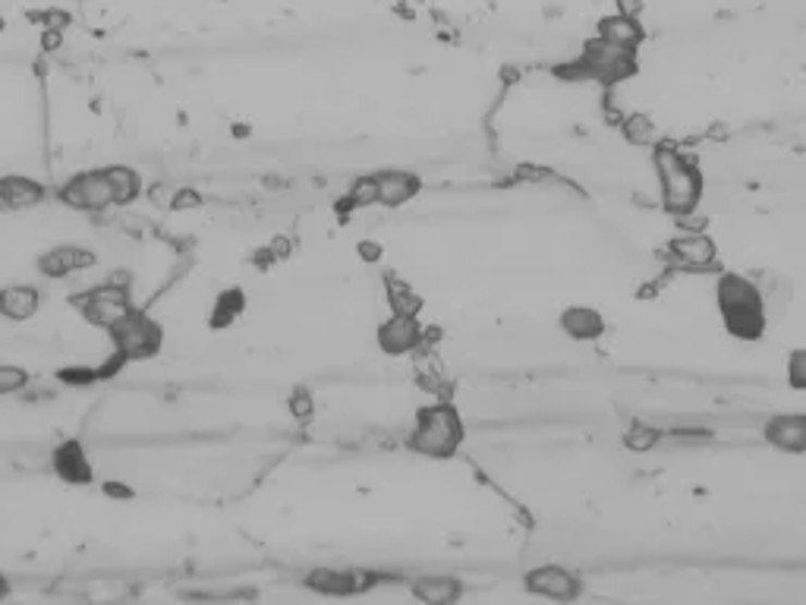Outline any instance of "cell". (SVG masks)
Segmentation results:
<instances>
[{"mask_svg": "<svg viewBox=\"0 0 806 605\" xmlns=\"http://www.w3.org/2000/svg\"><path fill=\"white\" fill-rule=\"evenodd\" d=\"M668 250H671V259L684 268H693V271H706L719 262V246L709 233H681L668 243Z\"/></svg>", "mask_w": 806, "mask_h": 605, "instance_id": "obj_10", "label": "cell"}, {"mask_svg": "<svg viewBox=\"0 0 806 605\" xmlns=\"http://www.w3.org/2000/svg\"><path fill=\"white\" fill-rule=\"evenodd\" d=\"M558 73H564L561 80H589L604 88H614L639 73V51L608 45L602 38H589L583 41L579 55Z\"/></svg>", "mask_w": 806, "mask_h": 605, "instance_id": "obj_4", "label": "cell"}, {"mask_svg": "<svg viewBox=\"0 0 806 605\" xmlns=\"http://www.w3.org/2000/svg\"><path fill=\"white\" fill-rule=\"evenodd\" d=\"M63 45V29H41V51H58Z\"/></svg>", "mask_w": 806, "mask_h": 605, "instance_id": "obj_30", "label": "cell"}, {"mask_svg": "<svg viewBox=\"0 0 806 605\" xmlns=\"http://www.w3.org/2000/svg\"><path fill=\"white\" fill-rule=\"evenodd\" d=\"M48 196V190L32 180V177H0V211H23V208H35Z\"/></svg>", "mask_w": 806, "mask_h": 605, "instance_id": "obj_18", "label": "cell"}, {"mask_svg": "<svg viewBox=\"0 0 806 605\" xmlns=\"http://www.w3.org/2000/svg\"><path fill=\"white\" fill-rule=\"evenodd\" d=\"M466 441V426H463L461 410L454 403L438 401L423 407L416 413L413 433L406 438L410 451L429 458V461H448L461 451Z\"/></svg>", "mask_w": 806, "mask_h": 605, "instance_id": "obj_3", "label": "cell"}, {"mask_svg": "<svg viewBox=\"0 0 806 605\" xmlns=\"http://www.w3.org/2000/svg\"><path fill=\"white\" fill-rule=\"evenodd\" d=\"M346 202L353 208H369V205H378V183H375V173L369 177H356L350 193H346Z\"/></svg>", "mask_w": 806, "mask_h": 605, "instance_id": "obj_25", "label": "cell"}, {"mask_svg": "<svg viewBox=\"0 0 806 605\" xmlns=\"http://www.w3.org/2000/svg\"><path fill=\"white\" fill-rule=\"evenodd\" d=\"M243 290H228V293H221L218 297V303H215V318H211V325H231L233 318H236V313H243Z\"/></svg>", "mask_w": 806, "mask_h": 605, "instance_id": "obj_24", "label": "cell"}, {"mask_svg": "<svg viewBox=\"0 0 806 605\" xmlns=\"http://www.w3.org/2000/svg\"><path fill=\"white\" fill-rule=\"evenodd\" d=\"M596 38H602L608 45L627 48V51H639L646 41V29L639 23V16H627V13H608L596 23Z\"/></svg>", "mask_w": 806, "mask_h": 605, "instance_id": "obj_15", "label": "cell"}, {"mask_svg": "<svg viewBox=\"0 0 806 605\" xmlns=\"http://www.w3.org/2000/svg\"><path fill=\"white\" fill-rule=\"evenodd\" d=\"M202 202L199 193H193V190H176L173 193V208H196Z\"/></svg>", "mask_w": 806, "mask_h": 605, "instance_id": "obj_31", "label": "cell"}, {"mask_svg": "<svg viewBox=\"0 0 806 605\" xmlns=\"http://www.w3.org/2000/svg\"><path fill=\"white\" fill-rule=\"evenodd\" d=\"M83 3H86V0H83Z\"/></svg>", "mask_w": 806, "mask_h": 605, "instance_id": "obj_36", "label": "cell"}, {"mask_svg": "<svg viewBox=\"0 0 806 605\" xmlns=\"http://www.w3.org/2000/svg\"><path fill=\"white\" fill-rule=\"evenodd\" d=\"M375 341L381 347V353L388 356H403V353H413L419 350L426 341V328L419 316H403V313H391L378 325V335Z\"/></svg>", "mask_w": 806, "mask_h": 605, "instance_id": "obj_9", "label": "cell"}, {"mask_svg": "<svg viewBox=\"0 0 806 605\" xmlns=\"http://www.w3.org/2000/svg\"><path fill=\"white\" fill-rule=\"evenodd\" d=\"M101 171H105L111 190H114V205H126V202L139 199V193H143V177H139V171H133L126 165H108Z\"/></svg>", "mask_w": 806, "mask_h": 605, "instance_id": "obj_21", "label": "cell"}, {"mask_svg": "<svg viewBox=\"0 0 806 605\" xmlns=\"http://www.w3.org/2000/svg\"><path fill=\"white\" fill-rule=\"evenodd\" d=\"M662 435L664 433L659 429V426L636 420V423H631V426L624 429V448H627V451H634V455H649V451L662 441Z\"/></svg>", "mask_w": 806, "mask_h": 605, "instance_id": "obj_22", "label": "cell"}, {"mask_svg": "<svg viewBox=\"0 0 806 605\" xmlns=\"http://www.w3.org/2000/svg\"><path fill=\"white\" fill-rule=\"evenodd\" d=\"M7 593V583H3V577H0V596Z\"/></svg>", "mask_w": 806, "mask_h": 605, "instance_id": "obj_34", "label": "cell"}, {"mask_svg": "<svg viewBox=\"0 0 806 605\" xmlns=\"http://www.w3.org/2000/svg\"><path fill=\"white\" fill-rule=\"evenodd\" d=\"M716 303L724 331L737 341H759L769 328V310L762 290L741 271H724L716 285Z\"/></svg>", "mask_w": 806, "mask_h": 605, "instance_id": "obj_1", "label": "cell"}, {"mask_svg": "<svg viewBox=\"0 0 806 605\" xmlns=\"http://www.w3.org/2000/svg\"><path fill=\"white\" fill-rule=\"evenodd\" d=\"M288 407L296 420H309V416L316 413V401H313V395H309L306 388H296V391L290 395Z\"/></svg>", "mask_w": 806, "mask_h": 605, "instance_id": "obj_28", "label": "cell"}, {"mask_svg": "<svg viewBox=\"0 0 806 605\" xmlns=\"http://www.w3.org/2000/svg\"><path fill=\"white\" fill-rule=\"evenodd\" d=\"M41 306V293L32 285H13L0 290V316L10 322H29Z\"/></svg>", "mask_w": 806, "mask_h": 605, "instance_id": "obj_20", "label": "cell"}, {"mask_svg": "<svg viewBox=\"0 0 806 605\" xmlns=\"http://www.w3.org/2000/svg\"><path fill=\"white\" fill-rule=\"evenodd\" d=\"M784 373H787V385H791L794 391H806V347H797V350L787 353Z\"/></svg>", "mask_w": 806, "mask_h": 605, "instance_id": "obj_26", "label": "cell"}, {"mask_svg": "<svg viewBox=\"0 0 806 605\" xmlns=\"http://www.w3.org/2000/svg\"><path fill=\"white\" fill-rule=\"evenodd\" d=\"M558 328L576 341V344H593V341H599L604 335V316L599 310H593V306H567L561 316H558Z\"/></svg>", "mask_w": 806, "mask_h": 605, "instance_id": "obj_14", "label": "cell"}, {"mask_svg": "<svg viewBox=\"0 0 806 605\" xmlns=\"http://www.w3.org/2000/svg\"><path fill=\"white\" fill-rule=\"evenodd\" d=\"M95 253L86 250V246H76V243H66V246H54V250H45L41 256H38V271L45 275V278H66V275H73V271H86L95 265Z\"/></svg>", "mask_w": 806, "mask_h": 605, "instance_id": "obj_12", "label": "cell"}, {"mask_svg": "<svg viewBox=\"0 0 806 605\" xmlns=\"http://www.w3.org/2000/svg\"><path fill=\"white\" fill-rule=\"evenodd\" d=\"M54 473H58L63 483H80V486H86L91 483V463H88L86 448L80 445V441H63L58 451H54Z\"/></svg>", "mask_w": 806, "mask_h": 605, "instance_id": "obj_19", "label": "cell"}, {"mask_svg": "<svg viewBox=\"0 0 806 605\" xmlns=\"http://www.w3.org/2000/svg\"><path fill=\"white\" fill-rule=\"evenodd\" d=\"M26 385H29V373H26V370L0 363V398H3V395H16V391H23Z\"/></svg>", "mask_w": 806, "mask_h": 605, "instance_id": "obj_27", "label": "cell"}, {"mask_svg": "<svg viewBox=\"0 0 806 605\" xmlns=\"http://www.w3.org/2000/svg\"><path fill=\"white\" fill-rule=\"evenodd\" d=\"M313 593L321 596H356L366 590V574L359 571H338V568H316L303 580Z\"/></svg>", "mask_w": 806, "mask_h": 605, "instance_id": "obj_17", "label": "cell"}, {"mask_svg": "<svg viewBox=\"0 0 806 605\" xmlns=\"http://www.w3.org/2000/svg\"><path fill=\"white\" fill-rule=\"evenodd\" d=\"M523 586L526 593L539 600H551V603H574L583 596V577L564 565H542V568L526 571Z\"/></svg>", "mask_w": 806, "mask_h": 605, "instance_id": "obj_8", "label": "cell"}, {"mask_svg": "<svg viewBox=\"0 0 806 605\" xmlns=\"http://www.w3.org/2000/svg\"><path fill=\"white\" fill-rule=\"evenodd\" d=\"M58 199L76 211H105L114 205V190H111L105 171L98 168V171H83L70 177L58 190Z\"/></svg>", "mask_w": 806, "mask_h": 605, "instance_id": "obj_7", "label": "cell"}, {"mask_svg": "<svg viewBox=\"0 0 806 605\" xmlns=\"http://www.w3.org/2000/svg\"><path fill=\"white\" fill-rule=\"evenodd\" d=\"M108 338L114 344V353L130 363V360H151L158 356V350L164 344V331L155 318L143 313V310H133L130 316H123L108 328Z\"/></svg>", "mask_w": 806, "mask_h": 605, "instance_id": "obj_6", "label": "cell"}, {"mask_svg": "<svg viewBox=\"0 0 806 605\" xmlns=\"http://www.w3.org/2000/svg\"><path fill=\"white\" fill-rule=\"evenodd\" d=\"M32 23H38L41 29H66L70 26V13L63 10H38V13H29Z\"/></svg>", "mask_w": 806, "mask_h": 605, "instance_id": "obj_29", "label": "cell"}, {"mask_svg": "<svg viewBox=\"0 0 806 605\" xmlns=\"http://www.w3.org/2000/svg\"><path fill=\"white\" fill-rule=\"evenodd\" d=\"M3 29H7V20H3V16H0V32H3Z\"/></svg>", "mask_w": 806, "mask_h": 605, "instance_id": "obj_35", "label": "cell"}, {"mask_svg": "<svg viewBox=\"0 0 806 605\" xmlns=\"http://www.w3.org/2000/svg\"><path fill=\"white\" fill-rule=\"evenodd\" d=\"M410 593L426 605H454L463 600L466 586L461 577L454 574H423L413 577Z\"/></svg>", "mask_w": 806, "mask_h": 605, "instance_id": "obj_16", "label": "cell"}, {"mask_svg": "<svg viewBox=\"0 0 806 605\" xmlns=\"http://www.w3.org/2000/svg\"><path fill=\"white\" fill-rule=\"evenodd\" d=\"M762 435L784 455H806V413H778L766 420Z\"/></svg>", "mask_w": 806, "mask_h": 605, "instance_id": "obj_11", "label": "cell"}, {"mask_svg": "<svg viewBox=\"0 0 806 605\" xmlns=\"http://www.w3.org/2000/svg\"><path fill=\"white\" fill-rule=\"evenodd\" d=\"M73 310L80 313V316L86 318L88 325H95V328H111L114 322H120L123 316H130L136 306H133V293H130V278L123 281L120 275L114 278H108L105 285H98V288H88L83 293H76L73 300Z\"/></svg>", "mask_w": 806, "mask_h": 605, "instance_id": "obj_5", "label": "cell"}, {"mask_svg": "<svg viewBox=\"0 0 806 605\" xmlns=\"http://www.w3.org/2000/svg\"><path fill=\"white\" fill-rule=\"evenodd\" d=\"M652 168H656V180H659V196H662V208L674 218H687L699 208L703 193H706V180L703 171L693 165L691 158L671 145H656L652 152Z\"/></svg>", "mask_w": 806, "mask_h": 605, "instance_id": "obj_2", "label": "cell"}, {"mask_svg": "<svg viewBox=\"0 0 806 605\" xmlns=\"http://www.w3.org/2000/svg\"><path fill=\"white\" fill-rule=\"evenodd\" d=\"M375 183H378V205H384V208H401L406 202L416 199L423 190L419 173L401 171V168L375 173Z\"/></svg>", "mask_w": 806, "mask_h": 605, "instance_id": "obj_13", "label": "cell"}, {"mask_svg": "<svg viewBox=\"0 0 806 605\" xmlns=\"http://www.w3.org/2000/svg\"><path fill=\"white\" fill-rule=\"evenodd\" d=\"M618 13L639 16V13H643V0H618Z\"/></svg>", "mask_w": 806, "mask_h": 605, "instance_id": "obj_32", "label": "cell"}, {"mask_svg": "<svg viewBox=\"0 0 806 605\" xmlns=\"http://www.w3.org/2000/svg\"><path fill=\"white\" fill-rule=\"evenodd\" d=\"M359 250H363V259H378V253H375V246H366V243H363Z\"/></svg>", "mask_w": 806, "mask_h": 605, "instance_id": "obj_33", "label": "cell"}, {"mask_svg": "<svg viewBox=\"0 0 806 605\" xmlns=\"http://www.w3.org/2000/svg\"><path fill=\"white\" fill-rule=\"evenodd\" d=\"M388 300H391V310L403 313V316H419L423 313V300L419 293L406 288L398 278H388Z\"/></svg>", "mask_w": 806, "mask_h": 605, "instance_id": "obj_23", "label": "cell"}]
</instances>
